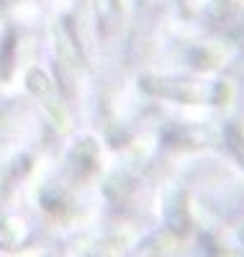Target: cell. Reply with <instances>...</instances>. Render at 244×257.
<instances>
[{
  "label": "cell",
  "mask_w": 244,
  "mask_h": 257,
  "mask_svg": "<svg viewBox=\"0 0 244 257\" xmlns=\"http://www.w3.org/2000/svg\"><path fill=\"white\" fill-rule=\"evenodd\" d=\"M139 90L149 98L170 100L177 105H226L231 98V85L224 80L206 82L160 72H144L139 77Z\"/></svg>",
  "instance_id": "obj_1"
},
{
  "label": "cell",
  "mask_w": 244,
  "mask_h": 257,
  "mask_svg": "<svg viewBox=\"0 0 244 257\" xmlns=\"http://www.w3.org/2000/svg\"><path fill=\"white\" fill-rule=\"evenodd\" d=\"M26 88L41 103V108H44V113L49 116V121L57 128H62V132H67L72 118H70V111H67V105H64L62 95H59L57 82L49 77V72L41 70V67H29V72H26Z\"/></svg>",
  "instance_id": "obj_2"
},
{
  "label": "cell",
  "mask_w": 244,
  "mask_h": 257,
  "mask_svg": "<svg viewBox=\"0 0 244 257\" xmlns=\"http://www.w3.org/2000/svg\"><path fill=\"white\" fill-rule=\"evenodd\" d=\"M98 160H100V147L95 142V137H82L75 142V147L67 155V173L75 183L87 180L95 170H98Z\"/></svg>",
  "instance_id": "obj_3"
},
{
  "label": "cell",
  "mask_w": 244,
  "mask_h": 257,
  "mask_svg": "<svg viewBox=\"0 0 244 257\" xmlns=\"http://www.w3.org/2000/svg\"><path fill=\"white\" fill-rule=\"evenodd\" d=\"M162 216L165 226L175 237H185L190 231V211H188V196L183 188H170L165 193V203H162Z\"/></svg>",
  "instance_id": "obj_4"
},
{
  "label": "cell",
  "mask_w": 244,
  "mask_h": 257,
  "mask_svg": "<svg viewBox=\"0 0 244 257\" xmlns=\"http://www.w3.org/2000/svg\"><path fill=\"white\" fill-rule=\"evenodd\" d=\"M52 36H54V52L62 62V67L70 72H82V52H80V44L67 21H59Z\"/></svg>",
  "instance_id": "obj_5"
},
{
  "label": "cell",
  "mask_w": 244,
  "mask_h": 257,
  "mask_svg": "<svg viewBox=\"0 0 244 257\" xmlns=\"http://www.w3.org/2000/svg\"><path fill=\"white\" fill-rule=\"evenodd\" d=\"M93 13L105 31L113 29L121 18V0H93Z\"/></svg>",
  "instance_id": "obj_6"
},
{
  "label": "cell",
  "mask_w": 244,
  "mask_h": 257,
  "mask_svg": "<svg viewBox=\"0 0 244 257\" xmlns=\"http://www.w3.org/2000/svg\"><path fill=\"white\" fill-rule=\"evenodd\" d=\"M126 257H165V234H149L147 239L131 247Z\"/></svg>",
  "instance_id": "obj_7"
},
{
  "label": "cell",
  "mask_w": 244,
  "mask_h": 257,
  "mask_svg": "<svg viewBox=\"0 0 244 257\" xmlns=\"http://www.w3.org/2000/svg\"><path fill=\"white\" fill-rule=\"evenodd\" d=\"M224 142H226V149H229L231 160L244 170V132H241L239 126L229 123V126L224 128Z\"/></svg>",
  "instance_id": "obj_8"
},
{
  "label": "cell",
  "mask_w": 244,
  "mask_h": 257,
  "mask_svg": "<svg viewBox=\"0 0 244 257\" xmlns=\"http://www.w3.org/2000/svg\"><path fill=\"white\" fill-rule=\"evenodd\" d=\"M224 62H226V54L218 47H198L193 52V67H198V70H211Z\"/></svg>",
  "instance_id": "obj_9"
},
{
  "label": "cell",
  "mask_w": 244,
  "mask_h": 257,
  "mask_svg": "<svg viewBox=\"0 0 244 257\" xmlns=\"http://www.w3.org/2000/svg\"><path fill=\"white\" fill-rule=\"evenodd\" d=\"M21 237H24V224L16 221V219H3L0 221V247H16L21 242Z\"/></svg>",
  "instance_id": "obj_10"
},
{
  "label": "cell",
  "mask_w": 244,
  "mask_h": 257,
  "mask_svg": "<svg viewBox=\"0 0 244 257\" xmlns=\"http://www.w3.org/2000/svg\"><path fill=\"white\" fill-rule=\"evenodd\" d=\"M241 242H244V231H241Z\"/></svg>",
  "instance_id": "obj_11"
},
{
  "label": "cell",
  "mask_w": 244,
  "mask_h": 257,
  "mask_svg": "<svg viewBox=\"0 0 244 257\" xmlns=\"http://www.w3.org/2000/svg\"><path fill=\"white\" fill-rule=\"evenodd\" d=\"M0 34H3V29H0Z\"/></svg>",
  "instance_id": "obj_12"
}]
</instances>
